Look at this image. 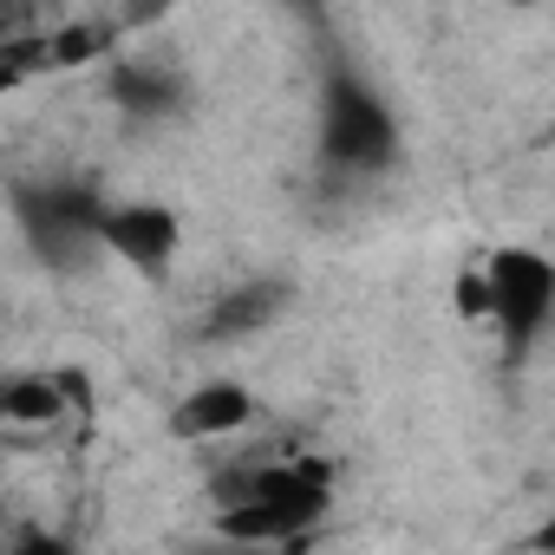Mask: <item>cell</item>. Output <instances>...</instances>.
I'll return each mask as SVG.
<instances>
[{"label":"cell","mask_w":555,"mask_h":555,"mask_svg":"<svg viewBox=\"0 0 555 555\" xmlns=\"http://www.w3.org/2000/svg\"><path fill=\"white\" fill-rule=\"evenodd\" d=\"M216 542L235 548H282L327 522L334 470L321 457H248L216 470Z\"/></svg>","instance_id":"1"},{"label":"cell","mask_w":555,"mask_h":555,"mask_svg":"<svg viewBox=\"0 0 555 555\" xmlns=\"http://www.w3.org/2000/svg\"><path fill=\"white\" fill-rule=\"evenodd\" d=\"M470 282H477V321L496 327L509 353L542 347L555 314V268L542 248H496Z\"/></svg>","instance_id":"2"},{"label":"cell","mask_w":555,"mask_h":555,"mask_svg":"<svg viewBox=\"0 0 555 555\" xmlns=\"http://www.w3.org/2000/svg\"><path fill=\"white\" fill-rule=\"evenodd\" d=\"M321 151H327V164L347 170V177L386 170L392 151H399V118H392L386 99H373L366 86H334L327 125H321Z\"/></svg>","instance_id":"3"},{"label":"cell","mask_w":555,"mask_h":555,"mask_svg":"<svg viewBox=\"0 0 555 555\" xmlns=\"http://www.w3.org/2000/svg\"><path fill=\"white\" fill-rule=\"evenodd\" d=\"M99 248H112L118 261H131L138 274H151V282H164L177 248H183V222L177 209L164 203H105L99 216Z\"/></svg>","instance_id":"4"},{"label":"cell","mask_w":555,"mask_h":555,"mask_svg":"<svg viewBox=\"0 0 555 555\" xmlns=\"http://www.w3.org/2000/svg\"><path fill=\"white\" fill-rule=\"evenodd\" d=\"M99 216H105V203H99L92 190H79V183H53V190H34V196H27V235H34L40 255H53V261L92 248V242H99Z\"/></svg>","instance_id":"5"},{"label":"cell","mask_w":555,"mask_h":555,"mask_svg":"<svg viewBox=\"0 0 555 555\" xmlns=\"http://www.w3.org/2000/svg\"><path fill=\"white\" fill-rule=\"evenodd\" d=\"M248 425H255V392L242 379H203L170 405V431L190 444H216V438H235Z\"/></svg>","instance_id":"6"},{"label":"cell","mask_w":555,"mask_h":555,"mask_svg":"<svg viewBox=\"0 0 555 555\" xmlns=\"http://www.w3.org/2000/svg\"><path fill=\"white\" fill-rule=\"evenodd\" d=\"M92 399L73 373H14V379H0V425H14V431H47L60 418H73V405Z\"/></svg>","instance_id":"7"},{"label":"cell","mask_w":555,"mask_h":555,"mask_svg":"<svg viewBox=\"0 0 555 555\" xmlns=\"http://www.w3.org/2000/svg\"><path fill=\"white\" fill-rule=\"evenodd\" d=\"M282 308H288V282H242L235 295H222V301H216V321H209V334H216V340L261 334V327H274V321H282Z\"/></svg>","instance_id":"8"},{"label":"cell","mask_w":555,"mask_h":555,"mask_svg":"<svg viewBox=\"0 0 555 555\" xmlns=\"http://www.w3.org/2000/svg\"><path fill=\"white\" fill-rule=\"evenodd\" d=\"M8 555H79V542H66L60 529H21Z\"/></svg>","instance_id":"9"},{"label":"cell","mask_w":555,"mask_h":555,"mask_svg":"<svg viewBox=\"0 0 555 555\" xmlns=\"http://www.w3.org/2000/svg\"><path fill=\"white\" fill-rule=\"evenodd\" d=\"M203 555H268V548H235V542H209Z\"/></svg>","instance_id":"10"}]
</instances>
